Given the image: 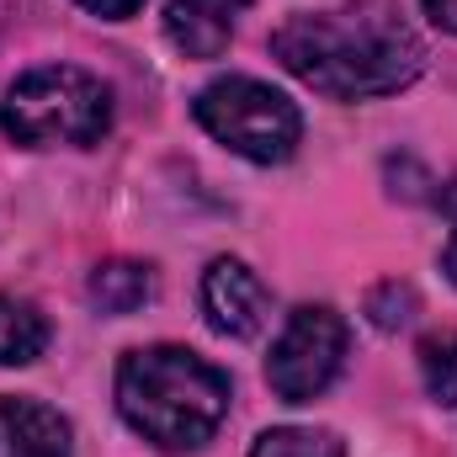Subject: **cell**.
I'll return each instance as SVG.
<instances>
[{
	"mask_svg": "<svg viewBox=\"0 0 457 457\" xmlns=\"http://www.w3.org/2000/svg\"><path fill=\"white\" fill-rule=\"evenodd\" d=\"M271 59L320 96L367 102L404 91L426 70V43L388 0H345L287 16L271 32Z\"/></svg>",
	"mask_w": 457,
	"mask_h": 457,
	"instance_id": "obj_1",
	"label": "cell"
},
{
	"mask_svg": "<svg viewBox=\"0 0 457 457\" xmlns=\"http://www.w3.org/2000/svg\"><path fill=\"white\" fill-rule=\"evenodd\" d=\"M228 378L187 345H138L117 361L122 420L165 453L208 447L228 420Z\"/></svg>",
	"mask_w": 457,
	"mask_h": 457,
	"instance_id": "obj_2",
	"label": "cell"
},
{
	"mask_svg": "<svg viewBox=\"0 0 457 457\" xmlns=\"http://www.w3.org/2000/svg\"><path fill=\"white\" fill-rule=\"evenodd\" d=\"M0 128L27 149L96 144L112 128V91L75 64H43V70H27L5 91Z\"/></svg>",
	"mask_w": 457,
	"mask_h": 457,
	"instance_id": "obj_3",
	"label": "cell"
},
{
	"mask_svg": "<svg viewBox=\"0 0 457 457\" xmlns=\"http://www.w3.org/2000/svg\"><path fill=\"white\" fill-rule=\"evenodd\" d=\"M192 112H197V122H203L224 149L255 160V165H282V160H293V149H298V138H303L298 107H293L282 91H271V86H261V80H250V75H224V80L203 86L197 102H192Z\"/></svg>",
	"mask_w": 457,
	"mask_h": 457,
	"instance_id": "obj_4",
	"label": "cell"
},
{
	"mask_svg": "<svg viewBox=\"0 0 457 457\" xmlns=\"http://www.w3.org/2000/svg\"><path fill=\"white\" fill-rule=\"evenodd\" d=\"M345 345L351 330L330 303H303L287 314L282 336L266 356V383L282 404H309L320 399L345 367Z\"/></svg>",
	"mask_w": 457,
	"mask_h": 457,
	"instance_id": "obj_5",
	"label": "cell"
},
{
	"mask_svg": "<svg viewBox=\"0 0 457 457\" xmlns=\"http://www.w3.org/2000/svg\"><path fill=\"white\" fill-rule=\"evenodd\" d=\"M266 309H271L266 282H261L245 261L219 255V261L203 271V314H208V325H213L219 336H228V341H250V336H261Z\"/></svg>",
	"mask_w": 457,
	"mask_h": 457,
	"instance_id": "obj_6",
	"label": "cell"
},
{
	"mask_svg": "<svg viewBox=\"0 0 457 457\" xmlns=\"http://www.w3.org/2000/svg\"><path fill=\"white\" fill-rule=\"evenodd\" d=\"M0 457H75L70 420L59 410H48L43 399L5 394L0 399Z\"/></svg>",
	"mask_w": 457,
	"mask_h": 457,
	"instance_id": "obj_7",
	"label": "cell"
},
{
	"mask_svg": "<svg viewBox=\"0 0 457 457\" xmlns=\"http://www.w3.org/2000/svg\"><path fill=\"white\" fill-rule=\"evenodd\" d=\"M250 0H170L165 11V37L187 59H219L234 37V16Z\"/></svg>",
	"mask_w": 457,
	"mask_h": 457,
	"instance_id": "obj_8",
	"label": "cell"
},
{
	"mask_svg": "<svg viewBox=\"0 0 457 457\" xmlns=\"http://www.w3.org/2000/svg\"><path fill=\"white\" fill-rule=\"evenodd\" d=\"M154 298V271L144 261H102L91 271V303L102 314H133Z\"/></svg>",
	"mask_w": 457,
	"mask_h": 457,
	"instance_id": "obj_9",
	"label": "cell"
},
{
	"mask_svg": "<svg viewBox=\"0 0 457 457\" xmlns=\"http://www.w3.org/2000/svg\"><path fill=\"white\" fill-rule=\"evenodd\" d=\"M43 345H48V320L27 298L0 293V367H27L43 356Z\"/></svg>",
	"mask_w": 457,
	"mask_h": 457,
	"instance_id": "obj_10",
	"label": "cell"
},
{
	"mask_svg": "<svg viewBox=\"0 0 457 457\" xmlns=\"http://www.w3.org/2000/svg\"><path fill=\"white\" fill-rule=\"evenodd\" d=\"M250 457H345V442L325 426H271L255 436Z\"/></svg>",
	"mask_w": 457,
	"mask_h": 457,
	"instance_id": "obj_11",
	"label": "cell"
},
{
	"mask_svg": "<svg viewBox=\"0 0 457 457\" xmlns=\"http://www.w3.org/2000/svg\"><path fill=\"white\" fill-rule=\"evenodd\" d=\"M420 378L436 404L457 410V336H431L420 341Z\"/></svg>",
	"mask_w": 457,
	"mask_h": 457,
	"instance_id": "obj_12",
	"label": "cell"
},
{
	"mask_svg": "<svg viewBox=\"0 0 457 457\" xmlns=\"http://www.w3.org/2000/svg\"><path fill=\"white\" fill-rule=\"evenodd\" d=\"M367 320L378 330H404L415 320V287L410 282H378L367 293Z\"/></svg>",
	"mask_w": 457,
	"mask_h": 457,
	"instance_id": "obj_13",
	"label": "cell"
},
{
	"mask_svg": "<svg viewBox=\"0 0 457 457\" xmlns=\"http://www.w3.org/2000/svg\"><path fill=\"white\" fill-rule=\"evenodd\" d=\"M436 208H442V213H447V224H453V234H447V250H442V271L457 282V176L442 187V192H436Z\"/></svg>",
	"mask_w": 457,
	"mask_h": 457,
	"instance_id": "obj_14",
	"label": "cell"
},
{
	"mask_svg": "<svg viewBox=\"0 0 457 457\" xmlns=\"http://www.w3.org/2000/svg\"><path fill=\"white\" fill-rule=\"evenodd\" d=\"M420 11L436 32H457V0H420Z\"/></svg>",
	"mask_w": 457,
	"mask_h": 457,
	"instance_id": "obj_15",
	"label": "cell"
},
{
	"mask_svg": "<svg viewBox=\"0 0 457 457\" xmlns=\"http://www.w3.org/2000/svg\"><path fill=\"white\" fill-rule=\"evenodd\" d=\"M80 5H86L91 16H107V21H122V16H133V11H138L144 0H80Z\"/></svg>",
	"mask_w": 457,
	"mask_h": 457,
	"instance_id": "obj_16",
	"label": "cell"
}]
</instances>
